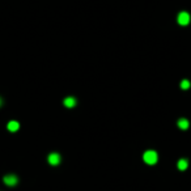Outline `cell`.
<instances>
[{"instance_id": "obj_1", "label": "cell", "mask_w": 191, "mask_h": 191, "mask_svg": "<svg viewBox=\"0 0 191 191\" xmlns=\"http://www.w3.org/2000/svg\"><path fill=\"white\" fill-rule=\"evenodd\" d=\"M143 160H144L145 164L155 165L159 161V156H157V153H156L155 151H147V152H144V155H143Z\"/></svg>"}, {"instance_id": "obj_2", "label": "cell", "mask_w": 191, "mask_h": 191, "mask_svg": "<svg viewBox=\"0 0 191 191\" xmlns=\"http://www.w3.org/2000/svg\"><path fill=\"white\" fill-rule=\"evenodd\" d=\"M4 183H6L7 186H9V187H12V186H16L18 183V177L14 174H7L6 177L3 178Z\"/></svg>"}, {"instance_id": "obj_3", "label": "cell", "mask_w": 191, "mask_h": 191, "mask_svg": "<svg viewBox=\"0 0 191 191\" xmlns=\"http://www.w3.org/2000/svg\"><path fill=\"white\" fill-rule=\"evenodd\" d=\"M47 161H48V164L52 165V166L59 165V164H60V155H59V153H56V152H52V153L48 155Z\"/></svg>"}, {"instance_id": "obj_4", "label": "cell", "mask_w": 191, "mask_h": 191, "mask_svg": "<svg viewBox=\"0 0 191 191\" xmlns=\"http://www.w3.org/2000/svg\"><path fill=\"white\" fill-rule=\"evenodd\" d=\"M177 21H178L179 25H182V26L189 25V22H190V14H189L187 12H181V13L178 14Z\"/></svg>"}, {"instance_id": "obj_5", "label": "cell", "mask_w": 191, "mask_h": 191, "mask_svg": "<svg viewBox=\"0 0 191 191\" xmlns=\"http://www.w3.org/2000/svg\"><path fill=\"white\" fill-rule=\"evenodd\" d=\"M63 104H64V106H66V107H70V109H72V107H75V106H76L77 101H76L75 97L70 96V97H67V98H64V101H63Z\"/></svg>"}, {"instance_id": "obj_6", "label": "cell", "mask_w": 191, "mask_h": 191, "mask_svg": "<svg viewBox=\"0 0 191 191\" xmlns=\"http://www.w3.org/2000/svg\"><path fill=\"white\" fill-rule=\"evenodd\" d=\"M7 128L11 131V132H16L18 128H20V123H18L17 120H11V122H8Z\"/></svg>"}, {"instance_id": "obj_7", "label": "cell", "mask_w": 191, "mask_h": 191, "mask_svg": "<svg viewBox=\"0 0 191 191\" xmlns=\"http://www.w3.org/2000/svg\"><path fill=\"white\" fill-rule=\"evenodd\" d=\"M189 126H190V123H189V120L186 119V118H181L178 120V127H179L181 130H187Z\"/></svg>"}, {"instance_id": "obj_8", "label": "cell", "mask_w": 191, "mask_h": 191, "mask_svg": "<svg viewBox=\"0 0 191 191\" xmlns=\"http://www.w3.org/2000/svg\"><path fill=\"white\" fill-rule=\"evenodd\" d=\"M187 166H189V161L186 159H181L178 161V169L179 170H186L187 169Z\"/></svg>"}, {"instance_id": "obj_9", "label": "cell", "mask_w": 191, "mask_h": 191, "mask_svg": "<svg viewBox=\"0 0 191 191\" xmlns=\"http://www.w3.org/2000/svg\"><path fill=\"white\" fill-rule=\"evenodd\" d=\"M181 88H182V89H189V88H190V81L189 80H182V81H181Z\"/></svg>"}, {"instance_id": "obj_10", "label": "cell", "mask_w": 191, "mask_h": 191, "mask_svg": "<svg viewBox=\"0 0 191 191\" xmlns=\"http://www.w3.org/2000/svg\"><path fill=\"white\" fill-rule=\"evenodd\" d=\"M2 105H3V100H2V98H0V106H2Z\"/></svg>"}]
</instances>
